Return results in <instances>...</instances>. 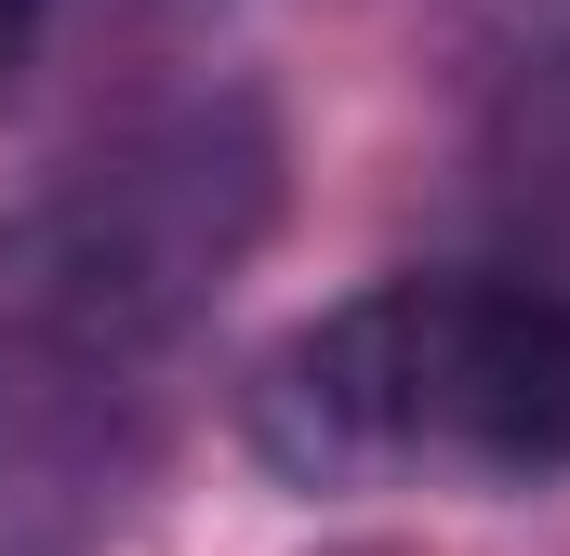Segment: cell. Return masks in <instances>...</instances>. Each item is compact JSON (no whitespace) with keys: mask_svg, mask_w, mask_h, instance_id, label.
<instances>
[{"mask_svg":"<svg viewBox=\"0 0 570 556\" xmlns=\"http://www.w3.org/2000/svg\"><path fill=\"white\" fill-rule=\"evenodd\" d=\"M253 450L292 490L385 477H558L570 464V305L531 278H385L305 318L253 371Z\"/></svg>","mask_w":570,"mask_h":556,"instance_id":"obj_1","label":"cell"},{"mask_svg":"<svg viewBox=\"0 0 570 556\" xmlns=\"http://www.w3.org/2000/svg\"><path fill=\"white\" fill-rule=\"evenodd\" d=\"M266 212H279V133L239 93L120 120L0 212V331L40 358H146L239 278Z\"/></svg>","mask_w":570,"mask_h":556,"instance_id":"obj_2","label":"cell"},{"mask_svg":"<svg viewBox=\"0 0 570 556\" xmlns=\"http://www.w3.org/2000/svg\"><path fill=\"white\" fill-rule=\"evenodd\" d=\"M40 13H53V0H0V67H13V53L40 40Z\"/></svg>","mask_w":570,"mask_h":556,"instance_id":"obj_3","label":"cell"}]
</instances>
